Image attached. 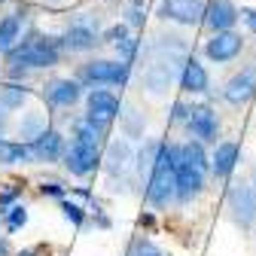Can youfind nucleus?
I'll list each match as a JSON object with an SVG mask.
<instances>
[{"mask_svg": "<svg viewBox=\"0 0 256 256\" xmlns=\"http://www.w3.org/2000/svg\"><path fill=\"white\" fill-rule=\"evenodd\" d=\"M132 146H128V140H116V144H110V150H107V158H104V171H107V177L116 183V180H125L128 177V171H132Z\"/></svg>", "mask_w": 256, "mask_h": 256, "instance_id": "ddd939ff", "label": "nucleus"}, {"mask_svg": "<svg viewBox=\"0 0 256 256\" xmlns=\"http://www.w3.org/2000/svg\"><path fill=\"white\" fill-rule=\"evenodd\" d=\"M101 140H88V138H74L70 146L64 150V168H68L74 177H88L101 162Z\"/></svg>", "mask_w": 256, "mask_h": 256, "instance_id": "7ed1b4c3", "label": "nucleus"}, {"mask_svg": "<svg viewBox=\"0 0 256 256\" xmlns=\"http://www.w3.org/2000/svg\"><path fill=\"white\" fill-rule=\"evenodd\" d=\"M28 146L34 152V162H58V158H64V150H68L61 132H55V128H46V132L40 138H34Z\"/></svg>", "mask_w": 256, "mask_h": 256, "instance_id": "9b49d317", "label": "nucleus"}, {"mask_svg": "<svg viewBox=\"0 0 256 256\" xmlns=\"http://www.w3.org/2000/svg\"><path fill=\"white\" fill-rule=\"evenodd\" d=\"M192 110H196V107H192ZM192 110H189L186 104H180V101H177V104H174V119H177V122H186V119L192 116Z\"/></svg>", "mask_w": 256, "mask_h": 256, "instance_id": "2f4dec72", "label": "nucleus"}, {"mask_svg": "<svg viewBox=\"0 0 256 256\" xmlns=\"http://www.w3.org/2000/svg\"><path fill=\"white\" fill-rule=\"evenodd\" d=\"M204 10H208L204 0H162L158 16L177 24H198L204 22Z\"/></svg>", "mask_w": 256, "mask_h": 256, "instance_id": "423d86ee", "label": "nucleus"}, {"mask_svg": "<svg viewBox=\"0 0 256 256\" xmlns=\"http://www.w3.org/2000/svg\"><path fill=\"white\" fill-rule=\"evenodd\" d=\"M104 37H107V43H119L122 37H128V28H125V24H113Z\"/></svg>", "mask_w": 256, "mask_h": 256, "instance_id": "c756f323", "label": "nucleus"}, {"mask_svg": "<svg viewBox=\"0 0 256 256\" xmlns=\"http://www.w3.org/2000/svg\"><path fill=\"white\" fill-rule=\"evenodd\" d=\"M61 210H64V216H68L74 226H82L86 222V210L76 204V202H68V198H61Z\"/></svg>", "mask_w": 256, "mask_h": 256, "instance_id": "393cba45", "label": "nucleus"}, {"mask_svg": "<svg viewBox=\"0 0 256 256\" xmlns=\"http://www.w3.org/2000/svg\"><path fill=\"white\" fill-rule=\"evenodd\" d=\"M177 158H180V146L177 144H162L152 171H150V183H146V202L152 208H168V202L174 198V171H177Z\"/></svg>", "mask_w": 256, "mask_h": 256, "instance_id": "f257e3e1", "label": "nucleus"}, {"mask_svg": "<svg viewBox=\"0 0 256 256\" xmlns=\"http://www.w3.org/2000/svg\"><path fill=\"white\" fill-rule=\"evenodd\" d=\"M18 256H52V253H49V247L37 244V247H28V250H22Z\"/></svg>", "mask_w": 256, "mask_h": 256, "instance_id": "473e14b6", "label": "nucleus"}, {"mask_svg": "<svg viewBox=\"0 0 256 256\" xmlns=\"http://www.w3.org/2000/svg\"><path fill=\"white\" fill-rule=\"evenodd\" d=\"M232 214L241 222V229H253L256 222V189L253 186H235L232 196H229Z\"/></svg>", "mask_w": 256, "mask_h": 256, "instance_id": "9d476101", "label": "nucleus"}, {"mask_svg": "<svg viewBox=\"0 0 256 256\" xmlns=\"http://www.w3.org/2000/svg\"><path fill=\"white\" fill-rule=\"evenodd\" d=\"M94 43H98V22L92 24L88 18H76L61 37V49H68V52H86Z\"/></svg>", "mask_w": 256, "mask_h": 256, "instance_id": "6e6552de", "label": "nucleus"}, {"mask_svg": "<svg viewBox=\"0 0 256 256\" xmlns=\"http://www.w3.org/2000/svg\"><path fill=\"white\" fill-rule=\"evenodd\" d=\"M238 18V10L232 6V0H210L204 10V24L214 30H229Z\"/></svg>", "mask_w": 256, "mask_h": 256, "instance_id": "f3484780", "label": "nucleus"}, {"mask_svg": "<svg viewBox=\"0 0 256 256\" xmlns=\"http://www.w3.org/2000/svg\"><path fill=\"white\" fill-rule=\"evenodd\" d=\"M24 98H28V88L24 86H6V88H0V104H4L6 110L10 107H18Z\"/></svg>", "mask_w": 256, "mask_h": 256, "instance_id": "5701e85b", "label": "nucleus"}, {"mask_svg": "<svg viewBox=\"0 0 256 256\" xmlns=\"http://www.w3.org/2000/svg\"><path fill=\"white\" fill-rule=\"evenodd\" d=\"M49 4H58V0H49Z\"/></svg>", "mask_w": 256, "mask_h": 256, "instance_id": "e433bc0d", "label": "nucleus"}, {"mask_svg": "<svg viewBox=\"0 0 256 256\" xmlns=\"http://www.w3.org/2000/svg\"><path fill=\"white\" fill-rule=\"evenodd\" d=\"M12 253V247H10V241L4 238V235H0V256H10Z\"/></svg>", "mask_w": 256, "mask_h": 256, "instance_id": "c9c22d12", "label": "nucleus"}, {"mask_svg": "<svg viewBox=\"0 0 256 256\" xmlns=\"http://www.w3.org/2000/svg\"><path fill=\"white\" fill-rule=\"evenodd\" d=\"M241 49H244V40L235 34V30H216L204 46V55L210 61H232V58L241 55Z\"/></svg>", "mask_w": 256, "mask_h": 256, "instance_id": "1a4fd4ad", "label": "nucleus"}, {"mask_svg": "<svg viewBox=\"0 0 256 256\" xmlns=\"http://www.w3.org/2000/svg\"><path fill=\"white\" fill-rule=\"evenodd\" d=\"M186 128H189V134L202 144L216 140V134H220V122H216V113L210 107H196L192 116L186 119Z\"/></svg>", "mask_w": 256, "mask_h": 256, "instance_id": "f8f14e48", "label": "nucleus"}, {"mask_svg": "<svg viewBox=\"0 0 256 256\" xmlns=\"http://www.w3.org/2000/svg\"><path fill=\"white\" fill-rule=\"evenodd\" d=\"M22 37V10L0 22V52H10Z\"/></svg>", "mask_w": 256, "mask_h": 256, "instance_id": "aec40b11", "label": "nucleus"}, {"mask_svg": "<svg viewBox=\"0 0 256 256\" xmlns=\"http://www.w3.org/2000/svg\"><path fill=\"white\" fill-rule=\"evenodd\" d=\"M43 132H46V128H43V119H40V116H30V119L22 122V138H30V140H34V138H40Z\"/></svg>", "mask_w": 256, "mask_h": 256, "instance_id": "a878e982", "label": "nucleus"}, {"mask_svg": "<svg viewBox=\"0 0 256 256\" xmlns=\"http://www.w3.org/2000/svg\"><path fill=\"white\" fill-rule=\"evenodd\" d=\"M158 150H162V140H146V144L140 146V152H138V171H140V174H144V171H152V162H156Z\"/></svg>", "mask_w": 256, "mask_h": 256, "instance_id": "4be33fe9", "label": "nucleus"}, {"mask_svg": "<svg viewBox=\"0 0 256 256\" xmlns=\"http://www.w3.org/2000/svg\"><path fill=\"white\" fill-rule=\"evenodd\" d=\"M238 165V144H229V140H222L216 144L214 156H210V168L216 177H229Z\"/></svg>", "mask_w": 256, "mask_h": 256, "instance_id": "a211bd4d", "label": "nucleus"}, {"mask_svg": "<svg viewBox=\"0 0 256 256\" xmlns=\"http://www.w3.org/2000/svg\"><path fill=\"white\" fill-rule=\"evenodd\" d=\"M0 216L6 220V229H10V232L22 229L24 222H28V210H24L22 204H16V208H10V210H0Z\"/></svg>", "mask_w": 256, "mask_h": 256, "instance_id": "b1692460", "label": "nucleus"}, {"mask_svg": "<svg viewBox=\"0 0 256 256\" xmlns=\"http://www.w3.org/2000/svg\"><path fill=\"white\" fill-rule=\"evenodd\" d=\"M116 49H119L122 61H132V58H134V52H138V40H132V37H122V40L116 43Z\"/></svg>", "mask_w": 256, "mask_h": 256, "instance_id": "bb28decb", "label": "nucleus"}, {"mask_svg": "<svg viewBox=\"0 0 256 256\" xmlns=\"http://www.w3.org/2000/svg\"><path fill=\"white\" fill-rule=\"evenodd\" d=\"M208 86H210V80H208L204 64H198L196 58H186L183 70H180V88L189 92V94H204Z\"/></svg>", "mask_w": 256, "mask_h": 256, "instance_id": "2eb2a0df", "label": "nucleus"}, {"mask_svg": "<svg viewBox=\"0 0 256 256\" xmlns=\"http://www.w3.org/2000/svg\"><path fill=\"white\" fill-rule=\"evenodd\" d=\"M204 189V171L177 158V171H174V198L177 202H192Z\"/></svg>", "mask_w": 256, "mask_h": 256, "instance_id": "39448f33", "label": "nucleus"}, {"mask_svg": "<svg viewBox=\"0 0 256 256\" xmlns=\"http://www.w3.org/2000/svg\"><path fill=\"white\" fill-rule=\"evenodd\" d=\"M132 76L128 61H88L80 70V82L86 86H125Z\"/></svg>", "mask_w": 256, "mask_h": 256, "instance_id": "20e7f679", "label": "nucleus"}, {"mask_svg": "<svg viewBox=\"0 0 256 256\" xmlns=\"http://www.w3.org/2000/svg\"><path fill=\"white\" fill-rule=\"evenodd\" d=\"M134 256H162L156 247H150V244H138V253Z\"/></svg>", "mask_w": 256, "mask_h": 256, "instance_id": "f704fd0d", "label": "nucleus"}, {"mask_svg": "<svg viewBox=\"0 0 256 256\" xmlns=\"http://www.w3.org/2000/svg\"><path fill=\"white\" fill-rule=\"evenodd\" d=\"M16 196H22V186H18V183H10L4 192H0V208H4V204H10Z\"/></svg>", "mask_w": 256, "mask_h": 256, "instance_id": "c85d7f7f", "label": "nucleus"}, {"mask_svg": "<svg viewBox=\"0 0 256 256\" xmlns=\"http://www.w3.org/2000/svg\"><path fill=\"white\" fill-rule=\"evenodd\" d=\"M12 70L16 68H55L61 61V40L58 37H40V34H30L28 40L16 43L6 52Z\"/></svg>", "mask_w": 256, "mask_h": 256, "instance_id": "f03ea898", "label": "nucleus"}, {"mask_svg": "<svg viewBox=\"0 0 256 256\" xmlns=\"http://www.w3.org/2000/svg\"><path fill=\"white\" fill-rule=\"evenodd\" d=\"M34 162V152H30L28 144H12L0 138V165H24Z\"/></svg>", "mask_w": 256, "mask_h": 256, "instance_id": "6ab92c4d", "label": "nucleus"}, {"mask_svg": "<svg viewBox=\"0 0 256 256\" xmlns=\"http://www.w3.org/2000/svg\"><path fill=\"white\" fill-rule=\"evenodd\" d=\"M241 16H244V24L256 34V10H241Z\"/></svg>", "mask_w": 256, "mask_h": 256, "instance_id": "72a5a7b5", "label": "nucleus"}, {"mask_svg": "<svg viewBox=\"0 0 256 256\" xmlns=\"http://www.w3.org/2000/svg\"><path fill=\"white\" fill-rule=\"evenodd\" d=\"M40 192H43V196H52V198H64V196H68V186H61V183H43Z\"/></svg>", "mask_w": 256, "mask_h": 256, "instance_id": "cd10ccee", "label": "nucleus"}, {"mask_svg": "<svg viewBox=\"0 0 256 256\" xmlns=\"http://www.w3.org/2000/svg\"><path fill=\"white\" fill-rule=\"evenodd\" d=\"M86 104H88V119H94V122H101L104 128L119 116V98L113 92H107V88H92L88 92V98H86Z\"/></svg>", "mask_w": 256, "mask_h": 256, "instance_id": "0eeeda50", "label": "nucleus"}, {"mask_svg": "<svg viewBox=\"0 0 256 256\" xmlns=\"http://www.w3.org/2000/svg\"><path fill=\"white\" fill-rule=\"evenodd\" d=\"M43 94L52 107H74L80 101V80H55L46 86Z\"/></svg>", "mask_w": 256, "mask_h": 256, "instance_id": "dca6fc26", "label": "nucleus"}, {"mask_svg": "<svg viewBox=\"0 0 256 256\" xmlns=\"http://www.w3.org/2000/svg\"><path fill=\"white\" fill-rule=\"evenodd\" d=\"M253 94H256V68H244L241 74H235L226 82V88H222V98L229 104H244Z\"/></svg>", "mask_w": 256, "mask_h": 256, "instance_id": "4468645a", "label": "nucleus"}, {"mask_svg": "<svg viewBox=\"0 0 256 256\" xmlns=\"http://www.w3.org/2000/svg\"><path fill=\"white\" fill-rule=\"evenodd\" d=\"M180 158L183 162H189V165H196V168H208V156H204V146H202V140H189V144H183L180 146Z\"/></svg>", "mask_w": 256, "mask_h": 256, "instance_id": "412c9836", "label": "nucleus"}, {"mask_svg": "<svg viewBox=\"0 0 256 256\" xmlns=\"http://www.w3.org/2000/svg\"><path fill=\"white\" fill-rule=\"evenodd\" d=\"M125 16H128V24H132V28H140V24H144V12H140V6H132Z\"/></svg>", "mask_w": 256, "mask_h": 256, "instance_id": "7c9ffc66", "label": "nucleus"}]
</instances>
